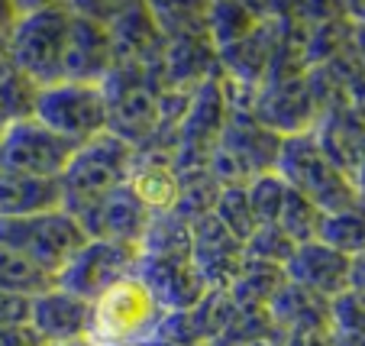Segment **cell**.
<instances>
[{"mask_svg":"<svg viewBox=\"0 0 365 346\" xmlns=\"http://www.w3.org/2000/svg\"><path fill=\"white\" fill-rule=\"evenodd\" d=\"M275 175L310 201L320 214H343V210H362V188L349 181L324 153H320L314 133L284 136L275 159Z\"/></svg>","mask_w":365,"mask_h":346,"instance_id":"1","label":"cell"},{"mask_svg":"<svg viewBox=\"0 0 365 346\" xmlns=\"http://www.w3.org/2000/svg\"><path fill=\"white\" fill-rule=\"evenodd\" d=\"M16 23L7 33V58L36 88L62 81V56L68 39V4H16Z\"/></svg>","mask_w":365,"mask_h":346,"instance_id":"2","label":"cell"},{"mask_svg":"<svg viewBox=\"0 0 365 346\" xmlns=\"http://www.w3.org/2000/svg\"><path fill=\"white\" fill-rule=\"evenodd\" d=\"M84 243H88L84 230L62 208L33 217H7V220H0V246L29 259L36 269H42L52 278L68 265V259L81 250Z\"/></svg>","mask_w":365,"mask_h":346,"instance_id":"3","label":"cell"},{"mask_svg":"<svg viewBox=\"0 0 365 346\" xmlns=\"http://www.w3.org/2000/svg\"><path fill=\"white\" fill-rule=\"evenodd\" d=\"M133 162V146L117 139L113 133H97L94 139L81 143L75 156L68 159L62 178V210H75L81 204H91L103 194L117 191L126 185Z\"/></svg>","mask_w":365,"mask_h":346,"instance_id":"4","label":"cell"},{"mask_svg":"<svg viewBox=\"0 0 365 346\" xmlns=\"http://www.w3.org/2000/svg\"><path fill=\"white\" fill-rule=\"evenodd\" d=\"M162 307L152 301L139 278H123L110 285L91 305V333L94 346H136L155 333Z\"/></svg>","mask_w":365,"mask_h":346,"instance_id":"5","label":"cell"},{"mask_svg":"<svg viewBox=\"0 0 365 346\" xmlns=\"http://www.w3.org/2000/svg\"><path fill=\"white\" fill-rule=\"evenodd\" d=\"M33 117L56 136L81 146L107 130V101H103L101 84L58 81L39 88Z\"/></svg>","mask_w":365,"mask_h":346,"instance_id":"6","label":"cell"},{"mask_svg":"<svg viewBox=\"0 0 365 346\" xmlns=\"http://www.w3.org/2000/svg\"><path fill=\"white\" fill-rule=\"evenodd\" d=\"M78 146L42 126L36 117L0 133V172L58 181Z\"/></svg>","mask_w":365,"mask_h":346,"instance_id":"7","label":"cell"},{"mask_svg":"<svg viewBox=\"0 0 365 346\" xmlns=\"http://www.w3.org/2000/svg\"><path fill=\"white\" fill-rule=\"evenodd\" d=\"M136 263H139L136 246L88 240L81 250L68 259V265L56 275V288H62V291H68V295H75V298H84L94 305L110 285L130 278Z\"/></svg>","mask_w":365,"mask_h":346,"instance_id":"8","label":"cell"},{"mask_svg":"<svg viewBox=\"0 0 365 346\" xmlns=\"http://www.w3.org/2000/svg\"><path fill=\"white\" fill-rule=\"evenodd\" d=\"M75 217V223L84 230L88 240L103 243H120V246H136L143 243V233L149 227L152 214L130 194V188H117V191L103 194L97 201L81 204L75 210H65Z\"/></svg>","mask_w":365,"mask_h":346,"instance_id":"9","label":"cell"},{"mask_svg":"<svg viewBox=\"0 0 365 346\" xmlns=\"http://www.w3.org/2000/svg\"><path fill=\"white\" fill-rule=\"evenodd\" d=\"M249 117L284 139V136H297V133H310L320 113L307 91V81L301 75V78H284V81L262 84L259 94H255V104Z\"/></svg>","mask_w":365,"mask_h":346,"instance_id":"10","label":"cell"},{"mask_svg":"<svg viewBox=\"0 0 365 346\" xmlns=\"http://www.w3.org/2000/svg\"><path fill=\"white\" fill-rule=\"evenodd\" d=\"M133 278L143 282V288L162 307V314L191 311L207 291L200 275L194 272L191 256H139Z\"/></svg>","mask_w":365,"mask_h":346,"instance_id":"11","label":"cell"},{"mask_svg":"<svg viewBox=\"0 0 365 346\" xmlns=\"http://www.w3.org/2000/svg\"><path fill=\"white\" fill-rule=\"evenodd\" d=\"M246 263V250L233 233L220 227L214 214L191 223V265L204 288H230Z\"/></svg>","mask_w":365,"mask_h":346,"instance_id":"12","label":"cell"},{"mask_svg":"<svg viewBox=\"0 0 365 346\" xmlns=\"http://www.w3.org/2000/svg\"><path fill=\"white\" fill-rule=\"evenodd\" d=\"M110 68H113V52H110L107 26L71 10L68 39H65V56H62V81L101 84Z\"/></svg>","mask_w":365,"mask_h":346,"instance_id":"13","label":"cell"},{"mask_svg":"<svg viewBox=\"0 0 365 346\" xmlns=\"http://www.w3.org/2000/svg\"><path fill=\"white\" fill-rule=\"evenodd\" d=\"M126 188H130V194L152 217L172 214L175 204H178V194H181V181H178V175H175L172 153L155 149V146H139V149H133Z\"/></svg>","mask_w":365,"mask_h":346,"instance_id":"14","label":"cell"},{"mask_svg":"<svg viewBox=\"0 0 365 346\" xmlns=\"http://www.w3.org/2000/svg\"><path fill=\"white\" fill-rule=\"evenodd\" d=\"M282 272H284V282L297 285V288L327 301L349 291V259L333 253L330 246H324L317 240L294 246V253L282 265Z\"/></svg>","mask_w":365,"mask_h":346,"instance_id":"15","label":"cell"},{"mask_svg":"<svg viewBox=\"0 0 365 346\" xmlns=\"http://www.w3.org/2000/svg\"><path fill=\"white\" fill-rule=\"evenodd\" d=\"M217 149H223V153L233 159V166L240 168L242 178H246V185H249V181L259 178V175L275 172L282 136H275L272 130L259 126L249 113H230Z\"/></svg>","mask_w":365,"mask_h":346,"instance_id":"16","label":"cell"},{"mask_svg":"<svg viewBox=\"0 0 365 346\" xmlns=\"http://www.w3.org/2000/svg\"><path fill=\"white\" fill-rule=\"evenodd\" d=\"M29 327L46 346L88 340L91 333V301L75 298L62 288H48L33 298Z\"/></svg>","mask_w":365,"mask_h":346,"instance_id":"17","label":"cell"},{"mask_svg":"<svg viewBox=\"0 0 365 346\" xmlns=\"http://www.w3.org/2000/svg\"><path fill=\"white\" fill-rule=\"evenodd\" d=\"M107 36H110L113 62H162L165 36L159 33V26L152 20L149 4H123V10L107 23Z\"/></svg>","mask_w":365,"mask_h":346,"instance_id":"18","label":"cell"},{"mask_svg":"<svg viewBox=\"0 0 365 346\" xmlns=\"http://www.w3.org/2000/svg\"><path fill=\"white\" fill-rule=\"evenodd\" d=\"M220 78V62L210 36H191V39H172L162 52V81L165 88L197 91L204 81Z\"/></svg>","mask_w":365,"mask_h":346,"instance_id":"19","label":"cell"},{"mask_svg":"<svg viewBox=\"0 0 365 346\" xmlns=\"http://www.w3.org/2000/svg\"><path fill=\"white\" fill-rule=\"evenodd\" d=\"M269 317L278 333H304V330H330V301L317 298L297 285L284 282L269 301Z\"/></svg>","mask_w":365,"mask_h":346,"instance_id":"20","label":"cell"},{"mask_svg":"<svg viewBox=\"0 0 365 346\" xmlns=\"http://www.w3.org/2000/svg\"><path fill=\"white\" fill-rule=\"evenodd\" d=\"M58 208H62V185L58 181L0 172V220H7V217H33Z\"/></svg>","mask_w":365,"mask_h":346,"instance_id":"21","label":"cell"},{"mask_svg":"<svg viewBox=\"0 0 365 346\" xmlns=\"http://www.w3.org/2000/svg\"><path fill=\"white\" fill-rule=\"evenodd\" d=\"M259 20H262V7L255 4H207V36L217 52L246 39L259 26Z\"/></svg>","mask_w":365,"mask_h":346,"instance_id":"22","label":"cell"},{"mask_svg":"<svg viewBox=\"0 0 365 346\" xmlns=\"http://www.w3.org/2000/svg\"><path fill=\"white\" fill-rule=\"evenodd\" d=\"M284 285V272L278 265L252 263L246 259L240 269V275L230 285V298L236 307H269V301L275 298V291Z\"/></svg>","mask_w":365,"mask_h":346,"instance_id":"23","label":"cell"},{"mask_svg":"<svg viewBox=\"0 0 365 346\" xmlns=\"http://www.w3.org/2000/svg\"><path fill=\"white\" fill-rule=\"evenodd\" d=\"M36 94H39V88L10 62L0 68V133L33 117Z\"/></svg>","mask_w":365,"mask_h":346,"instance_id":"24","label":"cell"},{"mask_svg":"<svg viewBox=\"0 0 365 346\" xmlns=\"http://www.w3.org/2000/svg\"><path fill=\"white\" fill-rule=\"evenodd\" d=\"M139 256H191V227L175 214H155L143 233Z\"/></svg>","mask_w":365,"mask_h":346,"instance_id":"25","label":"cell"},{"mask_svg":"<svg viewBox=\"0 0 365 346\" xmlns=\"http://www.w3.org/2000/svg\"><path fill=\"white\" fill-rule=\"evenodd\" d=\"M233 311H236V305L227 288H207L204 298L187 311V317H191V327H194V333H197V340L207 346L223 337L227 324L233 320Z\"/></svg>","mask_w":365,"mask_h":346,"instance_id":"26","label":"cell"},{"mask_svg":"<svg viewBox=\"0 0 365 346\" xmlns=\"http://www.w3.org/2000/svg\"><path fill=\"white\" fill-rule=\"evenodd\" d=\"M48 288H56V278L36 269L29 259L16 256L14 250L0 246V291L20 295V298H36V295H42Z\"/></svg>","mask_w":365,"mask_h":346,"instance_id":"27","label":"cell"},{"mask_svg":"<svg viewBox=\"0 0 365 346\" xmlns=\"http://www.w3.org/2000/svg\"><path fill=\"white\" fill-rule=\"evenodd\" d=\"M317 243L330 246L333 253L352 259L365 250V220L362 210H343V214H324L317 230Z\"/></svg>","mask_w":365,"mask_h":346,"instance_id":"28","label":"cell"},{"mask_svg":"<svg viewBox=\"0 0 365 346\" xmlns=\"http://www.w3.org/2000/svg\"><path fill=\"white\" fill-rule=\"evenodd\" d=\"M149 10L165 42L207 36V4H149Z\"/></svg>","mask_w":365,"mask_h":346,"instance_id":"29","label":"cell"},{"mask_svg":"<svg viewBox=\"0 0 365 346\" xmlns=\"http://www.w3.org/2000/svg\"><path fill=\"white\" fill-rule=\"evenodd\" d=\"M320 220H324V214H320V210L314 208L310 201H304L301 194H294L288 188V198H284V208H282V214H278L275 227L282 230V233L288 236L294 246H304V243L317 240Z\"/></svg>","mask_w":365,"mask_h":346,"instance_id":"30","label":"cell"},{"mask_svg":"<svg viewBox=\"0 0 365 346\" xmlns=\"http://www.w3.org/2000/svg\"><path fill=\"white\" fill-rule=\"evenodd\" d=\"M246 198H249V208H252L255 227H275L278 214L284 208V198H288V185L275 172L259 175V178H252L246 185Z\"/></svg>","mask_w":365,"mask_h":346,"instance_id":"31","label":"cell"},{"mask_svg":"<svg viewBox=\"0 0 365 346\" xmlns=\"http://www.w3.org/2000/svg\"><path fill=\"white\" fill-rule=\"evenodd\" d=\"M214 217L220 220V227L227 233H233L240 243H246L255 230V217H252V208H249L246 185L220 188V198L214 204Z\"/></svg>","mask_w":365,"mask_h":346,"instance_id":"32","label":"cell"},{"mask_svg":"<svg viewBox=\"0 0 365 346\" xmlns=\"http://www.w3.org/2000/svg\"><path fill=\"white\" fill-rule=\"evenodd\" d=\"M217 198H220V185H217L214 178H210V172L200 175V178H191L181 185V194H178V204H175L172 214L181 217V220L191 227L194 220H200V217L214 214V204Z\"/></svg>","mask_w":365,"mask_h":346,"instance_id":"33","label":"cell"},{"mask_svg":"<svg viewBox=\"0 0 365 346\" xmlns=\"http://www.w3.org/2000/svg\"><path fill=\"white\" fill-rule=\"evenodd\" d=\"M242 250H246V259H252V263H265L282 269L291 259V253H294V243L278 227H255L252 236L242 243Z\"/></svg>","mask_w":365,"mask_h":346,"instance_id":"34","label":"cell"},{"mask_svg":"<svg viewBox=\"0 0 365 346\" xmlns=\"http://www.w3.org/2000/svg\"><path fill=\"white\" fill-rule=\"evenodd\" d=\"M365 327V305L359 291H343L330 298V330L343 333H362Z\"/></svg>","mask_w":365,"mask_h":346,"instance_id":"35","label":"cell"},{"mask_svg":"<svg viewBox=\"0 0 365 346\" xmlns=\"http://www.w3.org/2000/svg\"><path fill=\"white\" fill-rule=\"evenodd\" d=\"M29 307H33V298H20V295L0 291V327H26Z\"/></svg>","mask_w":365,"mask_h":346,"instance_id":"36","label":"cell"},{"mask_svg":"<svg viewBox=\"0 0 365 346\" xmlns=\"http://www.w3.org/2000/svg\"><path fill=\"white\" fill-rule=\"evenodd\" d=\"M0 346H46L33 333V327H0Z\"/></svg>","mask_w":365,"mask_h":346,"instance_id":"37","label":"cell"},{"mask_svg":"<svg viewBox=\"0 0 365 346\" xmlns=\"http://www.w3.org/2000/svg\"><path fill=\"white\" fill-rule=\"evenodd\" d=\"M284 346H330V330H304V333H288Z\"/></svg>","mask_w":365,"mask_h":346,"instance_id":"38","label":"cell"},{"mask_svg":"<svg viewBox=\"0 0 365 346\" xmlns=\"http://www.w3.org/2000/svg\"><path fill=\"white\" fill-rule=\"evenodd\" d=\"M16 4H7V0H0V36H7L16 23Z\"/></svg>","mask_w":365,"mask_h":346,"instance_id":"39","label":"cell"},{"mask_svg":"<svg viewBox=\"0 0 365 346\" xmlns=\"http://www.w3.org/2000/svg\"><path fill=\"white\" fill-rule=\"evenodd\" d=\"M330 346H365V333H343V330H330Z\"/></svg>","mask_w":365,"mask_h":346,"instance_id":"40","label":"cell"},{"mask_svg":"<svg viewBox=\"0 0 365 346\" xmlns=\"http://www.w3.org/2000/svg\"><path fill=\"white\" fill-rule=\"evenodd\" d=\"M10 58H7V36H0V68L7 65Z\"/></svg>","mask_w":365,"mask_h":346,"instance_id":"41","label":"cell"},{"mask_svg":"<svg viewBox=\"0 0 365 346\" xmlns=\"http://www.w3.org/2000/svg\"><path fill=\"white\" fill-rule=\"evenodd\" d=\"M58 346H94L91 340H71V343H58Z\"/></svg>","mask_w":365,"mask_h":346,"instance_id":"42","label":"cell"}]
</instances>
